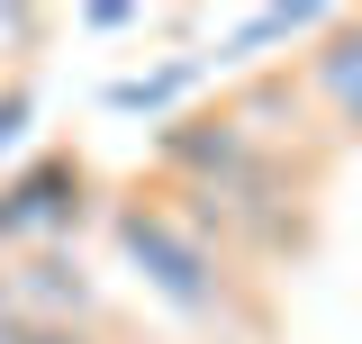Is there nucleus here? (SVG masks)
<instances>
[{
    "mask_svg": "<svg viewBox=\"0 0 362 344\" xmlns=\"http://www.w3.org/2000/svg\"><path fill=\"white\" fill-rule=\"evenodd\" d=\"M118 236H127V254L145 263V281H154L173 308H218V263H209V245H199L181 217L127 209V217H118Z\"/></svg>",
    "mask_w": 362,
    "mask_h": 344,
    "instance_id": "f257e3e1",
    "label": "nucleus"
},
{
    "mask_svg": "<svg viewBox=\"0 0 362 344\" xmlns=\"http://www.w3.org/2000/svg\"><path fill=\"white\" fill-rule=\"evenodd\" d=\"M73 209H82V172L37 164L28 181L0 190V236H54V227H73Z\"/></svg>",
    "mask_w": 362,
    "mask_h": 344,
    "instance_id": "f03ea898",
    "label": "nucleus"
},
{
    "mask_svg": "<svg viewBox=\"0 0 362 344\" xmlns=\"http://www.w3.org/2000/svg\"><path fill=\"white\" fill-rule=\"evenodd\" d=\"M317 82H326V100L344 109V127H362V28L326 37V55H317Z\"/></svg>",
    "mask_w": 362,
    "mask_h": 344,
    "instance_id": "7ed1b4c3",
    "label": "nucleus"
},
{
    "mask_svg": "<svg viewBox=\"0 0 362 344\" xmlns=\"http://www.w3.org/2000/svg\"><path fill=\"white\" fill-rule=\"evenodd\" d=\"M0 344H82V336L54 326V317H18V326H0Z\"/></svg>",
    "mask_w": 362,
    "mask_h": 344,
    "instance_id": "20e7f679",
    "label": "nucleus"
},
{
    "mask_svg": "<svg viewBox=\"0 0 362 344\" xmlns=\"http://www.w3.org/2000/svg\"><path fill=\"white\" fill-rule=\"evenodd\" d=\"M0 326H18V299H9V281H0Z\"/></svg>",
    "mask_w": 362,
    "mask_h": 344,
    "instance_id": "39448f33",
    "label": "nucleus"
}]
</instances>
